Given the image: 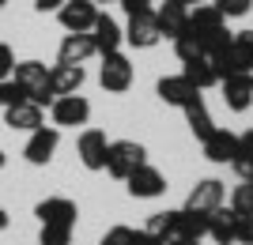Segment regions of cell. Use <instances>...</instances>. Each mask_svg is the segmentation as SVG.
<instances>
[{
	"instance_id": "1",
	"label": "cell",
	"mask_w": 253,
	"mask_h": 245,
	"mask_svg": "<svg viewBox=\"0 0 253 245\" xmlns=\"http://www.w3.org/2000/svg\"><path fill=\"white\" fill-rule=\"evenodd\" d=\"M185 34H189L193 42L201 45V53H208V57H215L219 49H227L231 38H234V34L227 31V19L215 11V4H197V8H189Z\"/></svg>"
},
{
	"instance_id": "2",
	"label": "cell",
	"mask_w": 253,
	"mask_h": 245,
	"mask_svg": "<svg viewBox=\"0 0 253 245\" xmlns=\"http://www.w3.org/2000/svg\"><path fill=\"white\" fill-rule=\"evenodd\" d=\"M11 79L23 87V95L31 98V102H38V106H53V91H49V72H45L42 61H15V72H11Z\"/></svg>"
},
{
	"instance_id": "3",
	"label": "cell",
	"mask_w": 253,
	"mask_h": 245,
	"mask_svg": "<svg viewBox=\"0 0 253 245\" xmlns=\"http://www.w3.org/2000/svg\"><path fill=\"white\" fill-rule=\"evenodd\" d=\"M211 61L219 68V79L223 75H234V72H253V31H238L231 38V45L219 49Z\"/></svg>"
},
{
	"instance_id": "4",
	"label": "cell",
	"mask_w": 253,
	"mask_h": 245,
	"mask_svg": "<svg viewBox=\"0 0 253 245\" xmlns=\"http://www.w3.org/2000/svg\"><path fill=\"white\" fill-rule=\"evenodd\" d=\"M148 162V151L136 140H110V155H106V170L114 174L117 181H125L128 174Z\"/></svg>"
},
{
	"instance_id": "5",
	"label": "cell",
	"mask_w": 253,
	"mask_h": 245,
	"mask_svg": "<svg viewBox=\"0 0 253 245\" xmlns=\"http://www.w3.org/2000/svg\"><path fill=\"white\" fill-rule=\"evenodd\" d=\"M98 83H102V91H110V95H125L128 87H132V61H128L121 49H117V53H106Z\"/></svg>"
},
{
	"instance_id": "6",
	"label": "cell",
	"mask_w": 253,
	"mask_h": 245,
	"mask_svg": "<svg viewBox=\"0 0 253 245\" xmlns=\"http://www.w3.org/2000/svg\"><path fill=\"white\" fill-rule=\"evenodd\" d=\"M57 19H61V27L68 34H91V27L98 19V8H95V0H64L57 8Z\"/></svg>"
},
{
	"instance_id": "7",
	"label": "cell",
	"mask_w": 253,
	"mask_h": 245,
	"mask_svg": "<svg viewBox=\"0 0 253 245\" xmlns=\"http://www.w3.org/2000/svg\"><path fill=\"white\" fill-rule=\"evenodd\" d=\"M53 128H76L91 121V102L84 95H61L53 98Z\"/></svg>"
},
{
	"instance_id": "8",
	"label": "cell",
	"mask_w": 253,
	"mask_h": 245,
	"mask_svg": "<svg viewBox=\"0 0 253 245\" xmlns=\"http://www.w3.org/2000/svg\"><path fill=\"white\" fill-rule=\"evenodd\" d=\"M125 189L128 196H136V200H155V196H163L167 192V177H163V170H155V166H136V170L125 177Z\"/></svg>"
},
{
	"instance_id": "9",
	"label": "cell",
	"mask_w": 253,
	"mask_h": 245,
	"mask_svg": "<svg viewBox=\"0 0 253 245\" xmlns=\"http://www.w3.org/2000/svg\"><path fill=\"white\" fill-rule=\"evenodd\" d=\"M219 91H223V102H227V109H234V113H246V109L253 106V72L223 75V79H219Z\"/></svg>"
},
{
	"instance_id": "10",
	"label": "cell",
	"mask_w": 253,
	"mask_h": 245,
	"mask_svg": "<svg viewBox=\"0 0 253 245\" xmlns=\"http://www.w3.org/2000/svg\"><path fill=\"white\" fill-rule=\"evenodd\" d=\"M223 200H227V189H223V181H215V177H204V181H197V185L189 189V196H185V211L211 215L215 208H223Z\"/></svg>"
},
{
	"instance_id": "11",
	"label": "cell",
	"mask_w": 253,
	"mask_h": 245,
	"mask_svg": "<svg viewBox=\"0 0 253 245\" xmlns=\"http://www.w3.org/2000/svg\"><path fill=\"white\" fill-rule=\"evenodd\" d=\"M57 147H61V128H34L31 140H27V147H23V159L31 162V166H45V162L57 155Z\"/></svg>"
},
{
	"instance_id": "12",
	"label": "cell",
	"mask_w": 253,
	"mask_h": 245,
	"mask_svg": "<svg viewBox=\"0 0 253 245\" xmlns=\"http://www.w3.org/2000/svg\"><path fill=\"white\" fill-rule=\"evenodd\" d=\"M159 23H155V11H136V15H128V27H125V42L132 45V49H151V45H159Z\"/></svg>"
},
{
	"instance_id": "13",
	"label": "cell",
	"mask_w": 253,
	"mask_h": 245,
	"mask_svg": "<svg viewBox=\"0 0 253 245\" xmlns=\"http://www.w3.org/2000/svg\"><path fill=\"white\" fill-rule=\"evenodd\" d=\"M76 151H80V162H84L87 170H106L110 140H106L102 128H87V132H80V143H76Z\"/></svg>"
},
{
	"instance_id": "14",
	"label": "cell",
	"mask_w": 253,
	"mask_h": 245,
	"mask_svg": "<svg viewBox=\"0 0 253 245\" xmlns=\"http://www.w3.org/2000/svg\"><path fill=\"white\" fill-rule=\"evenodd\" d=\"M155 91L167 106H178V109H185L193 98H201V87L193 83V79H185V75H163Z\"/></svg>"
},
{
	"instance_id": "15",
	"label": "cell",
	"mask_w": 253,
	"mask_h": 245,
	"mask_svg": "<svg viewBox=\"0 0 253 245\" xmlns=\"http://www.w3.org/2000/svg\"><path fill=\"white\" fill-rule=\"evenodd\" d=\"M201 143H204V159L219 162V166L234 162V155H238V132H231V128H211Z\"/></svg>"
},
{
	"instance_id": "16",
	"label": "cell",
	"mask_w": 253,
	"mask_h": 245,
	"mask_svg": "<svg viewBox=\"0 0 253 245\" xmlns=\"http://www.w3.org/2000/svg\"><path fill=\"white\" fill-rule=\"evenodd\" d=\"M34 215H38V223H42V226H49V223L76 226L80 208H76V200H68V196H45V200L34 208Z\"/></svg>"
},
{
	"instance_id": "17",
	"label": "cell",
	"mask_w": 253,
	"mask_h": 245,
	"mask_svg": "<svg viewBox=\"0 0 253 245\" xmlns=\"http://www.w3.org/2000/svg\"><path fill=\"white\" fill-rule=\"evenodd\" d=\"M4 125L15 132H34V128H42L45 125V113H42V106L38 102H31V98H23V102H15V106H8L4 109Z\"/></svg>"
},
{
	"instance_id": "18",
	"label": "cell",
	"mask_w": 253,
	"mask_h": 245,
	"mask_svg": "<svg viewBox=\"0 0 253 245\" xmlns=\"http://www.w3.org/2000/svg\"><path fill=\"white\" fill-rule=\"evenodd\" d=\"M91 42H95V53H117L121 49V42H125V31L117 27V19L114 15H102L98 11V19H95V27H91Z\"/></svg>"
},
{
	"instance_id": "19",
	"label": "cell",
	"mask_w": 253,
	"mask_h": 245,
	"mask_svg": "<svg viewBox=\"0 0 253 245\" xmlns=\"http://www.w3.org/2000/svg\"><path fill=\"white\" fill-rule=\"evenodd\" d=\"M84 79H87L84 64H53V68H49V91H53V98H61V95H80Z\"/></svg>"
},
{
	"instance_id": "20",
	"label": "cell",
	"mask_w": 253,
	"mask_h": 245,
	"mask_svg": "<svg viewBox=\"0 0 253 245\" xmlns=\"http://www.w3.org/2000/svg\"><path fill=\"white\" fill-rule=\"evenodd\" d=\"M91 57H95L91 34H64L61 49H57V64H87Z\"/></svg>"
},
{
	"instance_id": "21",
	"label": "cell",
	"mask_w": 253,
	"mask_h": 245,
	"mask_svg": "<svg viewBox=\"0 0 253 245\" xmlns=\"http://www.w3.org/2000/svg\"><path fill=\"white\" fill-rule=\"evenodd\" d=\"M155 23H159V34H163V38H178V34H185V23H189V8H181V4L167 0V4L155 11Z\"/></svg>"
},
{
	"instance_id": "22",
	"label": "cell",
	"mask_w": 253,
	"mask_h": 245,
	"mask_svg": "<svg viewBox=\"0 0 253 245\" xmlns=\"http://www.w3.org/2000/svg\"><path fill=\"white\" fill-rule=\"evenodd\" d=\"M234 230H238V215L231 208H215L208 215V238L215 245H234Z\"/></svg>"
},
{
	"instance_id": "23",
	"label": "cell",
	"mask_w": 253,
	"mask_h": 245,
	"mask_svg": "<svg viewBox=\"0 0 253 245\" xmlns=\"http://www.w3.org/2000/svg\"><path fill=\"white\" fill-rule=\"evenodd\" d=\"M181 75L193 79L201 91H204V87H219V68H215V61H211L208 53H197L193 61H185V72H181Z\"/></svg>"
},
{
	"instance_id": "24",
	"label": "cell",
	"mask_w": 253,
	"mask_h": 245,
	"mask_svg": "<svg viewBox=\"0 0 253 245\" xmlns=\"http://www.w3.org/2000/svg\"><path fill=\"white\" fill-rule=\"evenodd\" d=\"M148 234H155V238H163V242H170V238H178L181 234V208L178 211H155L148 219V226H144Z\"/></svg>"
},
{
	"instance_id": "25",
	"label": "cell",
	"mask_w": 253,
	"mask_h": 245,
	"mask_svg": "<svg viewBox=\"0 0 253 245\" xmlns=\"http://www.w3.org/2000/svg\"><path fill=\"white\" fill-rule=\"evenodd\" d=\"M181 113H185V121H189V132H193L197 140H204L211 128H215V121H211L208 106H204V98H193V102L181 109Z\"/></svg>"
},
{
	"instance_id": "26",
	"label": "cell",
	"mask_w": 253,
	"mask_h": 245,
	"mask_svg": "<svg viewBox=\"0 0 253 245\" xmlns=\"http://www.w3.org/2000/svg\"><path fill=\"white\" fill-rule=\"evenodd\" d=\"M231 166L238 170L242 181H253V128H246L242 136H238V155H234Z\"/></svg>"
},
{
	"instance_id": "27",
	"label": "cell",
	"mask_w": 253,
	"mask_h": 245,
	"mask_svg": "<svg viewBox=\"0 0 253 245\" xmlns=\"http://www.w3.org/2000/svg\"><path fill=\"white\" fill-rule=\"evenodd\" d=\"M72 230H76V226L49 223V226H42V234H38V245H72Z\"/></svg>"
},
{
	"instance_id": "28",
	"label": "cell",
	"mask_w": 253,
	"mask_h": 245,
	"mask_svg": "<svg viewBox=\"0 0 253 245\" xmlns=\"http://www.w3.org/2000/svg\"><path fill=\"white\" fill-rule=\"evenodd\" d=\"M181 234H185V238H204V234H208V215L185 211V208H181Z\"/></svg>"
},
{
	"instance_id": "29",
	"label": "cell",
	"mask_w": 253,
	"mask_h": 245,
	"mask_svg": "<svg viewBox=\"0 0 253 245\" xmlns=\"http://www.w3.org/2000/svg\"><path fill=\"white\" fill-rule=\"evenodd\" d=\"M231 211L234 215H253V181H242L231 192Z\"/></svg>"
},
{
	"instance_id": "30",
	"label": "cell",
	"mask_w": 253,
	"mask_h": 245,
	"mask_svg": "<svg viewBox=\"0 0 253 245\" xmlns=\"http://www.w3.org/2000/svg\"><path fill=\"white\" fill-rule=\"evenodd\" d=\"M98 245H136V230L132 226H110Z\"/></svg>"
},
{
	"instance_id": "31",
	"label": "cell",
	"mask_w": 253,
	"mask_h": 245,
	"mask_svg": "<svg viewBox=\"0 0 253 245\" xmlns=\"http://www.w3.org/2000/svg\"><path fill=\"white\" fill-rule=\"evenodd\" d=\"M250 8H253V0H215V11H219L223 19H238Z\"/></svg>"
},
{
	"instance_id": "32",
	"label": "cell",
	"mask_w": 253,
	"mask_h": 245,
	"mask_svg": "<svg viewBox=\"0 0 253 245\" xmlns=\"http://www.w3.org/2000/svg\"><path fill=\"white\" fill-rule=\"evenodd\" d=\"M23 87L15 83V79H0V109H8V106H15V102H23Z\"/></svg>"
},
{
	"instance_id": "33",
	"label": "cell",
	"mask_w": 253,
	"mask_h": 245,
	"mask_svg": "<svg viewBox=\"0 0 253 245\" xmlns=\"http://www.w3.org/2000/svg\"><path fill=\"white\" fill-rule=\"evenodd\" d=\"M238 245H253V215H238V230H234Z\"/></svg>"
},
{
	"instance_id": "34",
	"label": "cell",
	"mask_w": 253,
	"mask_h": 245,
	"mask_svg": "<svg viewBox=\"0 0 253 245\" xmlns=\"http://www.w3.org/2000/svg\"><path fill=\"white\" fill-rule=\"evenodd\" d=\"M11 72H15V53L8 42H0V79H11Z\"/></svg>"
},
{
	"instance_id": "35",
	"label": "cell",
	"mask_w": 253,
	"mask_h": 245,
	"mask_svg": "<svg viewBox=\"0 0 253 245\" xmlns=\"http://www.w3.org/2000/svg\"><path fill=\"white\" fill-rule=\"evenodd\" d=\"M117 4H121L128 15H136V11H148V8H151V0H117Z\"/></svg>"
},
{
	"instance_id": "36",
	"label": "cell",
	"mask_w": 253,
	"mask_h": 245,
	"mask_svg": "<svg viewBox=\"0 0 253 245\" xmlns=\"http://www.w3.org/2000/svg\"><path fill=\"white\" fill-rule=\"evenodd\" d=\"M136 245H167V242L155 238V234H148V230H136Z\"/></svg>"
},
{
	"instance_id": "37",
	"label": "cell",
	"mask_w": 253,
	"mask_h": 245,
	"mask_svg": "<svg viewBox=\"0 0 253 245\" xmlns=\"http://www.w3.org/2000/svg\"><path fill=\"white\" fill-rule=\"evenodd\" d=\"M61 4H64V0H34V8L42 11V15H45V11H57Z\"/></svg>"
},
{
	"instance_id": "38",
	"label": "cell",
	"mask_w": 253,
	"mask_h": 245,
	"mask_svg": "<svg viewBox=\"0 0 253 245\" xmlns=\"http://www.w3.org/2000/svg\"><path fill=\"white\" fill-rule=\"evenodd\" d=\"M167 245H201V238H185V234H178V238H170Z\"/></svg>"
},
{
	"instance_id": "39",
	"label": "cell",
	"mask_w": 253,
	"mask_h": 245,
	"mask_svg": "<svg viewBox=\"0 0 253 245\" xmlns=\"http://www.w3.org/2000/svg\"><path fill=\"white\" fill-rule=\"evenodd\" d=\"M174 4H181V8H197V4H204V0H174Z\"/></svg>"
},
{
	"instance_id": "40",
	"label": "cell",
	"mask_w": 253,
	"mask_h": 245,
	"mask_svg": "<svg viewBox=\"0 0 253 245\" xmlns=\"http://www.w3.org/2000/svg\"><path fill=\"white\" fill-rule=\"evenodd\" d=\"M8 223H11V219H8V211L0 208V230H8Z\"/></svg>"
},
{
	"instance_id": "41",
	"label": "cell",
	"mask_w": 253,
	"mask_h": 245,
	"mask_svg": "<svg viewBox=\"0 0 253 245\" xmlns=\"http://www.w3.org/2000/svg\"><path fill=\"white\" fill-rule=\"evenodd\" d=\"M4 162H8V155H4V151H0V166H4Z\"/></svg>"
},
{
	"instance_id": "42",
	"label": "cell",
	"mask_w": 253,
	"mask_h": 245,
	"mask_svg": "<svg viewBox=\"0 0 253 245\" xmlns=\"http://www.w3.org/2000/svg\"><path fill=\"white\" fill-rule=\"evenodd\" d=\"M95 4H110V0H95Z\"/></svg>"
},
{
	"instance_id": "43",
	"label": "cell",
	"mask_w": 253,
	"mask_h": 245,
	"mask_svg": "<svg viewBox=\"0 0 253 245\" xmlns=\"http://www.w3.org/2000/svg\"><path fill=\"white\" fill-rule=\"evenodd\" d=\"M4 4H8V0H0V8H4Z\"/></svg>"
}]
</instances>
